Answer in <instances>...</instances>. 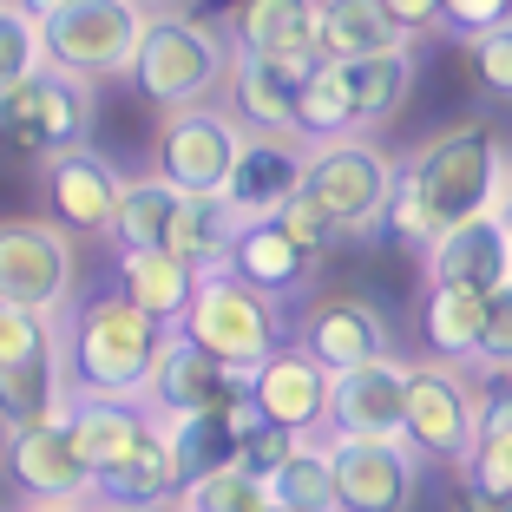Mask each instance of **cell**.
<instances>
[{"instance_id": "1", "label": "cell", "mask_w": 512, "mask_h": 512, "mask_svg": "<svg viewBox=\"0 0 512 512\" xmlns=\"http://www.w3.org/2000/svg\"><path fill=\"white\" fill-rule=\"evenodd\" d=\"M506 171H512V158H506L493 125H480V119L447 125V132H434L401 165L381 230H388L401 250H434L453 224H467V217H480V211H499Z\"/></svg>"}, {"instance_id": "2", "label": "cell", "mask_w": 512, "mask_h": 512, "mask_svg": "<svg viewBox=\"0 0 512 512\" xmlns=\"http://www.w3.org/2000/svg\"><path fill=\"white\" fill-rule=\"evenodd\" d=\"M171 329L112 296H86L66 309L60 329V368H66V394H119V401H145L151 388V362L165 348Z\"/></svg>"}, {"instance_id": "3", "label": "cell", "mask_w": 512, "mask_h": 512, "mask_svg": "<svg viewBox=\"0 0 512 512\" xmlns=\"http://www.w3.org/2000/svg\"><path fill=\"white\" fill-rule=\"evenodd\" d=\"M230 60H237V46H230L224 20H197V14H178V7H158L145 20V40H138L132 86L158 112L204 106L211 92H224Z\"/></svg>"}, {"instance_id": "4", "label": "cell", "mask_w": 512, "mask_h": 512, "mask_svg": "<svg viewBox=\"0 0 512 512\" xmlns=\"http://www.w3.org/2000/svg\"><path fill=\"white\" fill-rule=\"evenodd\" d=\"M145 20H151L145 0H53V7H40L46 66L79 79V86L132 79Z\"/></svg>"}, {"instance_id": "5", "label": "cell", "mask_w": 512, "mask_h": 512, "mask_svg": "<svg viewBox=\"0 0 512 512\" xmlns=\"http://www.w3.org/2000/svg\"><path fill=\"white\" fill-rule=\"evenodd\" d=\"M178 335H191L211 362L237 368V375H256V362H270L283 348V302L237 283L230 270H204Z\"/></svg>"}, {"instance_id": "6", "label": "cell", "mask_w": 512, "mask_h": 512, "mask_svg": "<svg viewBox=\"0 0 512 512\" xmlns=\"http://www.w3.org/2000/svg\"><path fill=\"white\" fill-rule=\"evenodd\" d=\"M394 165L381 145L368 138H335V145H316L309 151V171H302V197L329 217L335 237H368V230L388 217V197H394Z\"/></svg>"}, {"instance_id": "7", "label": "cell", "mask_w": 512, "mask_h": 512, "mask_svg": "<svg viewBox=\"0 0 512 512\" xmlns=\"http://www.w3.org/2000/svg\"><path fill=\"white\" fill-rule=\"evenodd\" d=\"M79 296V250L66 224L46 217H14L0 224V302L33 309V316L60 322Z\"/></svg>"}, {"instance_id": "8", "label": "cell", "mask_w": 512, "mask_h": 512, "mask_svg": "<svg viewBox=\"0 0 512 512\" xmlns=\"http://www.w3.org/2000/svg\"><path fill=\"white\" fill-rule=\"evenodd\" d=\"M243 151V125L230 119L224 106H178L165 112L158 138H151V171L184 197H224L230 165Z\"/></svg>"}, {"instance_id": "9", "label": "cell", "mask_w": 512, "mask_h": 512, "mask_svg": "<svg viewBox=\"0 0 512 512\" xmlns=\"http://www.w3.org/2000/svg\"><path fill=\"white\" fill-rule=\"evenodd\" d=\"M401 447L434 467H460L473 453V388L447 362H407V427Z\"/></svg>"}, {"instance_id": "10", "label": "cell", "mask_w": 512, "mask_h": 512, "mask_svg": "<svg viewBox=\"0 0 512 512\" xmlns=\"http://www.w3.org/2000/svg\"><path fill=\"white\" fill-rule=\"evenodd\" d=\"M0 138L20 145V151H40V158L86 145L92 138V86L40 66L33 79H20V86L0 99Z\"/></svg>"}, {"instance_id": "11", "label": "cell", "mask_w": 512, "mask_h": 512, "mask_svg": "<svg viewBox=\"0 0 512 512\" xmlns=\"http://www.w3.org/2000/svg\"><path fill=\"white\" fill-rule=\"evenodd\" d=\"M335 473V512H414L421 493V460L401 440H348L322 434Z\"/></svg>"}, {"instance_id": "12", "label": "cell", "mask_w": 512, "mask_h": 512, "mask_svg": "<svg viewBox=\"0 0 512 512\" xmlns=\"http://www.w3.org/2000/svg\"><path fill=\"white\" fill-rule=\"evenodd\" d=\"M0 467H7V486H14L27 506H79V499H92V473L73 453L66 421L7 427V440H0Z\"/></svg>"}, {"instance_id": "13", "label": "cell", "mask_w": 512, "mask_h": 512, "mask_svg": "<svg viewBox=\"0 0 512 512\" xmlns=\"http://www.w3.org/2000/svg\"><path fill=\"white\" fill-rule=\"evenodd\" d=\"M329 388H335V375L302 342H283L270 362H256V375H250L256 414L276 421V427H289L296 440L329 434Z\"/></svg>"}, {"instance_id": "14", "label": "cell", "mask_w": 512, "mask_h": 512, "mask_svg": "<svg viewBox=\"0 0 512 512\" xmlns=\"http://www.w3.org/2000/svg\"><path fill=\"white\" fill-rule=\"evenodd\" d=\"M125 178L106 151L73 145L46 158V204H53V224L79 230V237H112V217H119Z\"/></svg>"}, {"instance_id": "15", "label": "cell", "mask_w": 512, "mask_h": 512, "mask_svg": "<svg viewBox=\"0 0 512 512\" xmlns=\"http://www.w3.org/2000/svg\"><path fill=\"white\" fill-rule=\"evenodd\" d=\"M407 427V362L381 355V362L342 368L329 388V434L348 440H401Z\"/></svg>"}, {"instance_id": "16", "label": "cell", "mask_w": 512, "mask_h": 512, "mask_svg": "<svg viewBox=\"0 0 512 512\" xmlns=\"http://www.w3.org/2000/svg\"><path fill=\"white\" fill-rule=\"evenodd\" d=\"M302 171H309V145L302 138L243 132V151H237L230 184H224V204L237 217H276L302 191Z\"/></svg>"}, {"instance_id": "17", "label": "cell", "mask_w": 512, "mask_h": 512, "mask_svg": "<svg viewBox=\"0 0 512 512\" xmlns=\"http://www.w3.org/2000/svg\"><path fill=\"white\" fill-rule=\"evenodd\" d=\"M302 348H309L329 375H342V368H362V362L394 355V329L368 296H329V302L309 309V322H302Z\"/></svg>"}, {"instance_id": "18", "label": "cell", "mask_w": 512, "mask_h": 512, "mask_svg": "<svg viewBox=\"0 0 512 512\" xmlns=\"http://www.w3.org/2000/svg\"><path fill=\"white\" fill-rule=\"evenodd\" d=\"M427 276L453 289H480L493 296L499 283H512V224L499 211H480L467 224H453L447 237L427 250Z\"/></svg>"}, {"instance_id": "19", "label": "cell", "mask_w": 512, "mask_h": 512, "mask_svg": "<svg viewBox=\"0 0 512 512\" xmlns=\"http://www.w3.org/2000/svg\"><path fill=\"white\" fill-rule=\"evenodd\" d=\"M224 33L237 53L256 60H289V66H316V0H230Z\"/></svg>"}, {"instance_id": "20", "label": "cell", "mask_w": 512, "mask_h": 512, "mask_svg": "<svg viewBox=\"0 0 512 512\" xmlns=\"http://www.w3.org/2000/svg\"><path fill=\"white\" fill-rule=\"evenodd\" d=\"M60 421H66V434H73V453L86 460V473L99 480V473H112L125 453L158 427V414H151L145 401H119V394H66Z\"/></svg>"}, {"instance_id": "21", "label": "cell", "mask_w": 512, "mask_h": 512, "mask_svg": "<svg viewBox=\"0 0 512 512\" xmlns=\"http://www.w3.org/2000/svg\"><path fill=\"white\" fill-rule=\"evenodd\" d=\"M302 73L309 66H289V60H256V53H237L224 79V99H230V119L243 132H276V138H296V99H302Z\"/></svg>"}, {"instance_id": "22", "label": "cell", "mask_w": 512, "mask_h": 512, "mask_svg": "<svg viewBox=\"0 0 512 512\" xmlns=\"http://www.w3.org/2000/svg\"><path fill=\"white\" fill-rule=\"evenodd\" d=\"M224 270L237 276V283L263 289V296H296L302 283H309V270H316V256L302 250L296 237H289L276 217H243L237 237H230V256H224Z\"/></svg>"}, {"instance_id": "23", "label": "cell", "mask_w": 512, "mask_h": 512, "mask_svg": "<svg viewBox=\"0 0 512 512\" xmlns=\"http://www.w3.org/2000/svg\"><path fill=\"white\" fill-rule=\"evenodd\" d=\"M92 493L106 499L112 512H165V506H178L184 499V473H178V460H171V447H165V427H151L119 467L99 473Z\"/></svg>"}, {"instance_id": "24", "label": "cell", "mask_w": 512, "mask_h": 512, "mask_svg": "<svg viewBox=\"0 0 512 512\" xmlns=\"http://www.w3.org/2000/svg\"><path fill=\"white\" fill-rule=\"evenodd\" d=\"M197 276L204 270H191L171 250H119V296L132 309H145L158 329H178L184 322V309L197 296Z\"/></svg>"}, {"instance_id": "25", "label": "cell", "mask_w": 512, "mask_h": 512, "mask_svg": "<svg viewBox=\"0 0 512 512\" xmlns=\"http://www.w3.org/2000/svg\"><path fill=\"white\" fill-rule=\"evenodd\" d=\"M480 322H486V296L480 289H453V283H427L421 302V355L427 362H473L480 348Z\"/></svg>"}, {"instance_id": "26", "label": "cell", "mask_w": 512, "mask_h": 512, "mask_svg": "<svg viewBox=\"0 0 512 512\" xmlns=\"http://www.w3.org/2000/svg\"><path fill=\"white\" fill-rule=\"evenodd\" d=\"M237 224H243V217L230 211L224 197H184L178 191V204H171V217H165V243H158V250L184 256L191 270H224Z\"/></svg>"}, {"instance_id": "27", "label": "cell", "mask_w": 512, "mask_h": 512, "mask_svg": "<svg viewBox=\"0 0 512 512\" xmlns=\"http://www.w3.org/2000/svg\"><path fill=\"white\" fill-rule=\"evenodd\" d=\"M316 46H322V60L348 66V60H368V53L414 46V40L394 33V20L381 14V0H316Z\"/></svg>"}, {"instance_id": "28", "label": "cell", "mask_w": 512, "mask_h": 512, "mask_svg": "<svg viewBox=\"0 0 512 512\" xmlns=\"http://www.w3.org/2000/svg\"><path fill=\"white\" fill-rule=\"evenodd\" d=\"M66 414V368H60V342L27 355V362L0 368V427H40Z\"/></svg>"}, {"instance_id": "29", "label": "cell", "mask_w": 512, "mask_h": 512, "mask_svg": "<svg viewBox=\"0 0 512 512\" xmlns=\"http://www.w3.org/2000/svg\"><path fill=\"white\" fill-rule=\"evenodd\" d=\"M158 427H165V447H171V460H178L184 486H197L204 473H217V467H237L243 427H237V414H224V407L171 414V421H158Z\"/></svg>"}, {"instance_id": "30", "label": "cell", "mask_w": 512, "mask_h": 512, "mask_svg": "<svg viewBox=\"0 0 512 512\" xmlns=\"http://www.w3.org/2000/svg\"><path fill=\"white\" fill-rule=\"evenodd\" d=\"M348 106H355V125H388L394 112L407 106L414 92V46H388V53H368V60H348Z\"/></svg>"}, {"instance_id": "31", "label": "cell", "mask_w": 512, "mask_h": 512, "mask_svg": "<svg viewBox=\"0 0 512 512\" xmlns=\"http://www.w3.org/2000/svg\"><path fill=\"white\" fill-rule=\"evenodd\" d=\"M355 132V106H348V79L335 60H316L302 73V99H296V138L302 145H335Z\"/></svg>"}, {"instance_id": "32", "label": "cell", "mask_w": 512, "mask_h": 512, "mask_svg": "<svg viewBox=\"0 0 512 512\" xmlns=\"http://www.w3.org/2000/svg\"><path fill=\"white\" fill-rule=\"evenodd\" d=\"M263 486H270V506H283V512H335V473H329L322 440H302Z\"/></svg>"}, {"instance_id": "33", "label": "cell", "mask_w": 512, "mask_h": 512, "mask_svg": "<svg viewBox=\"0 0 512 512\" xmlns=\"http://www.w3.org/2000/svg\"><path fill=\"white\" fill-rule=\"evenodd\" d=\"M171 204H178V191H171L158 171H145V178H125L119 217H112V243H119V250H158V243H165Z\"/></svg>"}, {"instance_id": "34", "label": "cell", "mask_w": 512, "mask_h": 512, "mask_svg": "<svg viewBox=\"0 0 512 512\" xmlns=\"http://www.w3.org/2000/svg\"><path fill=\"white\" fill-rule=\"evenodd\" d=\"M46 66V40H40V14L27 0H0V99L33 79Z\"/></svg>"}, {"instance_id": "35", "label": "cell", "mask_w": 512, "mask_h": 512, "mask_svg": "<svg viewBox=\"0 0 512 512\" xmlns=\"http://www.w3.org/2000/svg\"><path fill=\"white\" fill-rule=\"evenodd\" d=\"M178 506H191V512H270V486L243 467H217L197 486H184Z\"/></svg>"}, {"instance_id": "36", "label": "cell", "mask_w": 512, "mask_h": 512, "mask_svg": "<svg viewBox=\"0 0 512 512\" xmlns=\"http://www.w3.org/2000/svg\"><path fill=\"white\" fill-rule=\"evenodd\" d=\"M460 46H467V66H473L486 99H512V20L473 33V40H460Z\"/></svg>"}, {"instance_id": "37", "label": "cell", "mask_w": 512, "mask_h": 512, "mask_svg": "<svg viewBox=\"0 0 512 512\" xmlns=\"http://www.w3.org/2000/svg\"><path fill=\"white\" fill-rule=\"evenodd\" d=\"M60 342V329L46 316H33V309H14V302H0V368L27 362V355H40V348Z\"/></svg>"}, {"instance_id": "38", "label": "cell", "mask_w": 512, "mask_h": 512, "mask_svg": "<svg viewBox=\"0 0 512 512\" xmlns=\"http://www.w3.org/2000/svg\"><path fill=\"white\" fill-rule=\"evenodd\" d=\"M467 368H512V283H499L486 296V322H480V348Z\"/></svg>"}, {"instance_id": "39", "label": "cell", "mask_w": 512, "mask_h": 512, "mask_svg": "<svg viewBox=\"0 0 512 512\" xmlns=\"http://www.w3.org/2000/svg\"><path fill=\"white\" fill-rule=\"evenodd\" d=\"M296 447H302V440L289 434V427H276V421H256V427H243L237 467H243V473H256V480H270V473L283 467V460H289Z\"/></svg>"}, {"instance_id": "40", "label": "cell", "mask_w": 512, "mask_h": 512, "mask_svg": "<svg viewBox=\"0 0 512 512\" xmlns=\"http://www.w3.org/2000/svg\"><path fill=\"white\" fill-rule=\"evenodd\" d=\"M512 20V0H440V27L453 40H473L486 27H506Z\"/></svg>"}, {"instance_id": "41", "label": "cell", "mask_w": 512, "mask_h": 512, "mask_svg": "<svg viewBox=\"0 0 512 512\" xmlns=\"http://www.w3.org/2000/svg\"><path fill=\"white\" fill-rule=\"evenodd\" d=\"M276 224H283L289 230V237H296L302 243V250H309V256H322V250H329V243H342V237H335V230H329V217H322L316 211V204H309V197H289V204H283V211H276Z\"/></svg>"}, {"instance_id": "42", "label": "cell", "mask_w": 512, "mask_h": 512, "mask_svg": "<svg viewBox=\"0 0 512 512\" xmlns=\"http://www.w3.org/2000/svg\"><path fill=\"white\" fill-rule=\"evenodd\" d=\"M381 14L394 20L401 40H421V33L440 27V0H381Z\"/></svg>"}, {"instance_id": "43", "label": "cell", "mask_w": 512, "mask_h": 512, "mask_svg": "<svg viewBox=\"0 0 512 512\" xmlns=\"http://www.w3.org/2000/svg\"><path fill=\"white\" fill-rule=\"evenodd\" d=\"M460 512H512V499L480 493V486H467V480H460Z\"/></svg>"}, {"instance_id": "44", "label": "cell", "mask_w": 512, "mask_h": 512, "mask_svg": "<svg viewBox=\"0 0 512 512\" xmlns=\"http://www.w3.org/2000/svg\"><path fill=\"white\" fill-rule=\"evenodd\" d=\"M499 217L512 224V171H506V191H499Z\"/></svg>"}, {"instance_id": "45", "label": "cell", "mask_w": 512, "mask_h": 512, "mask_svg": "<svg viewBox=\"0 0 512 512\" xmlns=\"http://www.w3.org/2000/svg\"><path fill=\"white\" fill-rule=\"evenodd\" d=\"M20 512H79V506H20Z\"/></svg>"}, {"instance_id": "46", "label": "cell", "mask_w": 512, "mask_h": 512, "mask_svg": "<svg viewBox=\"0 0 512 512\" xmlns=\"http://www.w3.org/2000/svg\"><path fill=\"white\" fill-rule=\"evenodd\" d=\"M145 7H178V0H145Z\"/></svg>"}, {"instance_id": "47", "label": "cell", "mask_w": 512, "mask_h": 512, "mask_svg": "<svg viewBox=\"0 0 512 512\" xmlns=\"http://www.w3.org/2000/svg\"><path fill=\"white\" fill-rule=\"evenodd\" d=\"M27 7H33V14H40V7H53V0H27Z\"/></svg>"}, {"instance_id": "48", "label": "cell", "mask_w": 512, "mask_h": 512, "mask_svg": "<svg viewBox=\"0 0 512 512\" xmlns=\"http://www.w3.org/2000/svg\"><path fill=\"white\" fill-rule=\"evenodd\" d=\"M165 512H191V506H165Z\"/></svg>"}, {"instance_id": "49", "label": "cell", "mask_w": 512, "mask_h": 512, "mask_svg": "<svg viewBox=\"0 0 512 512\" xmlns=\"http://www.w3.org/2000/svg\"><path fill=\"white\" fill-rule=\"evenodd\" d=\"M270 512H283V506H270Z\"/></svg>"}, {"instance_id": "50", "label": "cell", "mask_w": 512, "mask_h": 512, "mask_svg": "<svg viewBox=\"0 0 512 512\" xmlns=\"http://www.w3.org/2000/svg\"><path fill=\"white\" fill-rule=\"evenodd\" d=\"M106 512H112V506H106Z\"/></svg>"}]
</instances>
